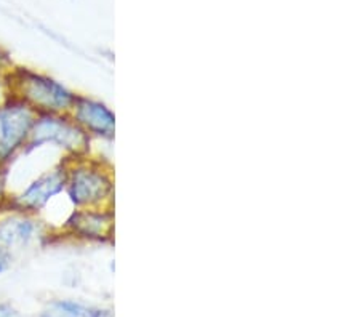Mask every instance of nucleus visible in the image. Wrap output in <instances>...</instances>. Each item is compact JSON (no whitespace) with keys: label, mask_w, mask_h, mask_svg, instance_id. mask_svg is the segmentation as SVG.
Returning <instances> with one entry per match:
<instances>
[{"label":"nucleus","mask_w":360,"mask_h":317,"mask_svg":"<svg viewBox=\"0 0 360 317\" xmlns=\"http://www.w3.org/2000/svg\"><path fill=\"white\" fill-rule=\"evenodd\" d=\"M37 114L25 103L7 96L0 106V164L13 165L25 155Z\"/></svg>","instance_id":"0eeeda50"},{"label":"nucleus","mask_w":360,"mask_h":317,"mask_svg":"<svg viewBox=\"0 0 360 317\" xmlns=\"http://www.w3.org/2000/svg\"><path fill=\"white\" fill-rule=\"evenodd\" d=\"M11 263H13V258H11L10 255H7V253L0 250V276L7 273V271L10 269Z\"/></svg>","instance_id":"4468645a"},{"label":"nucleus","mask_w":360,"mask_h":317,"mask_svg":"<svg viewBox=\"0 0 360 317\" xmlns=\"http://www.w3.org/2000/svg\"><path fill=\"white\" fill-rule=\"evenodd\" d=\"M69 117L90 138L93 144L96 141H114L115 122H117L115 112L106 101L100 100V98L86 93H77L71 111H69Z\"/></svg>","instance_id":"6e6552de"},{"label":"nucleus","mask_w":360,"mask_h":317,"mask_svg":"<svg viewBox=\"0 0 360 317\" xmlns=\"http://www.w3.org/2000/svg\"><path fill=\"white\" fill-rule=\"evenodd\" d=\"M55 228L56 239L80 244H112L115 233L114 207L103 209H71Z\"/></svg>","instance_id":"423d86ee"},{"label":"nucleus","mask_w":360,"mask_h":317,"mask_svg":"<svg viewBox=\"0 0 360 317\" xmlns=\"http://www.w3.org/2000/svg\"><path fill=\"white\" fill-rule=\"evenodd\" d=\"M11 193V167L0 164V212L10 207Z\"/></svg>","instance_id":"9d476101"},{"label":"nucleus","mask_w":360,"mask_h":317,"mask_svg":"<svg viewBox=\"0 0 360 317\" xmlns=\"http://www.w3.org/2000/svg\"><path fill=\"white\" fill-rule=\"evenodd\" d=\"M0 317H22L21 311L8 302H0Z\"/></svg>","instance_id":"ddd939ff"},{"label":"nucleus","mask_w":360,"mask_h":317,"mask_svg":"<svg viewBox=\"0 0 360 317\" xmlns=\"http://www.w3.org/2000/svg\"><path fill=\"white\" fill-rule=\"evenodd\" d=\"M4 84L10 96L25 103L37 115L69 114L77 96V91L61 79L25 65H15Z\"/></svg>","instance_id":"f03ea898"},{"label":"nucleus","mask_w":360,"mask_h":317,"mask_svg":"<svg viewBox=\"0 0 360 317\" xmlns=\"http://www.w3.org/2000/svg\"><path fill=\"white\" fill-rule=\"evenodd\" d=\"M7 96H8V91H7V86H5V84H4V80H0V106L4 105V101L7 100Z\"/></svg>","instance_id":"2eb2a0df"},{"label":"nucleus","mask_w":360,"mask_h":317,"mask_svg":"<svg viewBox=\"0 0 360 317\" xmlns=\"http://www.w3.org/2000/svg\"><path fill=\"white\" fill-rule=\"evenodd\" d=\"M65 188L66 164L60 159L26 181L18 191L11 193L8 209L44 216V213L56 199L65 198Z\"/></svg>","instance_id":"39448f33"},{"label":"nucleus","mask_w":360,"mask_h":317,"mask_svg":"<svg viewBox=\"0 0 360 317\" xmlns=\"http://www.w3.org/2000/svg\"><path fill=\"white\" fill-rule=\"evenodd\" d=\"M15 65L16 63L13 58H11L10 51L0 45V80L7 79V76L11 72V69L15 67Z\"/></svg>","instance_id":"9b49d317"},{"label":"nucleus","mask_w":360,"mask_h":317,"mask_svg":"<svg viewBox=\"0 0 360 317\" xmlns=\"http://www.w3.org/2000/svg\"><path fill=\"white\" fill-rule=\"evenodd\" d=\"M51 149L60 154V159H75L91 154L93 141L75 125L69 114L37 115L32 127L25 155Z\"/></svg>","instance_id":"7ed1b4c3"},{"label":"nucleus","mask_w":360,"mask_h":317,"mask_svg":"<svg viewBox=\"0 0 360 317\" xmlns=\"http://www.w3.org/2000/svg\"><path fill=\"white\" fill-rule=\"evenodd\" d=\"M37 317H72V316L69 314L66 309H63L53 299V302H50L42 311H40Z\"/></svg>","instance_id":"f8f14e48"},{"label":"nucleus","mask_w":360,"mask_h":317,"mask_svg":"<svg viewBox=\"0 0 360 317\" xmlns=\"http://www.w3.org/2000/svg\"><path fill=\"white\" fill-rule=\"evenodd\" d=\"M65 164V199L71 209L114 207L115 173L111 160L93 151L82 157L66 159Z\"/></svg>","instance_id":"f257e3e1"},{"label":"nucleus","mask_w":360,"mask_h":317,"mask_svg":"<svg viewBox=\"0 0 360 317\" xmlns=\"http://www.w3.org/2000/svg\"><path fill=\"white\" fill-rule=\"evenodd\" d=\"M55 228L44 216L31 215L15 209L0 212V250L15 258L55 240Z\"/></svg>","instance_id":"20e7f679"},{"label":"nucleus","mask_w":360,"mask_h":317,"mask_svg":"<svg viewBox=\"0 0 360 317\" xmlns=\"http://www.w3.org/2000/svg\"><path fill=\"white\" fill-rule=\"evenodd\" d=\"M63 309H66L72 317H114V311L103 306H95V304H86L77 299L71 298H60L55 299Z\"/></svg>","instance_id":"1a4fd4ad"}]
</instances>
